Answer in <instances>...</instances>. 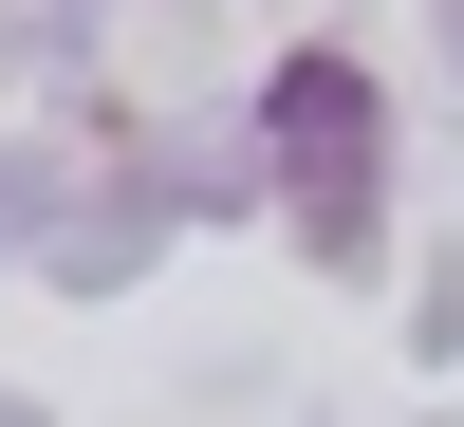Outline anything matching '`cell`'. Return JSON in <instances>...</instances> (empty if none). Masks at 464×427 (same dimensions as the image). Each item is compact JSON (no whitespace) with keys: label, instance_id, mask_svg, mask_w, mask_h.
<instances>
[{"label":"cell","instance_id":"6da1fadb","mask_svg":"<svg viewBox=\"0 0 464 427\" xmlns=\"http://www.w3.org/2000/svg\"><path fill=\"white\" fill-rule=\"evenodd\" d=\"M279 205H297V242L316 260H372V205H391V112H372V74L353 56H279Z\"/></svg>","mask_w":464,"mask_h":427}]
</instances>
